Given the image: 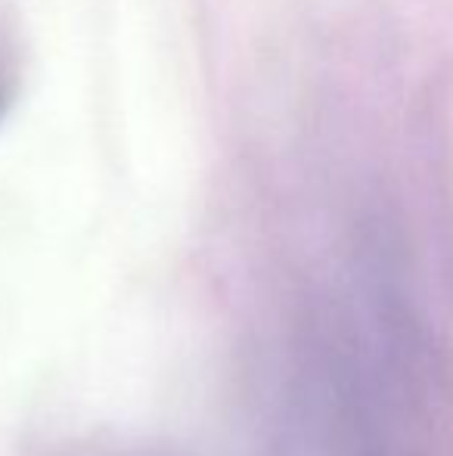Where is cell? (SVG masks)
Listing matches in <instances>:
<instances>
[{
  "label": "cell",
  "instance_id": "cell-1",
  "mask_svg": "<svg viewBox=\"0 0 453 456\" xmlns=\"http://www.w3.org/2000/svg\"><path fill=\"white\" fill-rule=\"evenodd\" d=\"M6 106H10V78H6L4 69H0V115H4Z\"/></svg>",
  "mask_w": 453,
  "mask_h": 456
}]
</instances>
